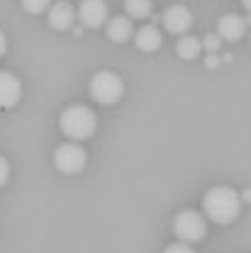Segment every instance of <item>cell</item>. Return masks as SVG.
<instances>
[{"label":"cell","instance_id":"cell-22","mask_svg":"<svg viewBox=\"0 0 251 253\" xmlns=\"http://www.w3.org/2000/svg\"><path fill=\"white\" fill-rule=\"evenodd\" d=\"M242 5H244V7H247V10H249V12H251V0H244Z\"/></svg>","mask_w":251,"mask_h":253},{"label":"cell","instance_id":"cell-19","mask_svg":"<svg viewBox=\"0 0 251 253\" xmlns=\"http://www.w3.org/2000/svg\"><path fill=\"white\" fill-rule=\"evenodd\" d=\"M5 51H7V37H5V32L0 30V59L5 56Z\"/></svg>","mask_w":251,"mask_h":253},{"label":"cell","instance_id":"cell-3","mask_svg":"<svg viewBox=\"0 0 251 253\" xmlns=\"http://www.w3.org/2000/svg\"><path fill=\"white\" fill-rule=\"evenodd\" d=\"M91 97H93L98 105H115L122 100L125 95V81L115 73V71H98L93 78H91Z\"/></svg>","mask_w":251,"mask_h":253},{"label":"cell","instance_id":"cell-16","mask_svg":"<svg viewBox=\"0 0 251 253\" xmlns=\"http://www.w3.org/2000/svg\"><path fill=\"white\" fill-rule=\"evenodd\" d=\"M222 39L217 37V34H207L205 39H202V49H207V54H215L217 49H220Z\"/></svg>","mask_w":251,"mask_h":253},{"label":"cell","instance_id":"cell-11","mask_svg":"<svg viewBox=\"0 0 251 253\" xmlns=\"http://www.w3.org/2000/svg\"><path fill=\"white\" fill-rule=\"evenodd\" d=\"M105 34L110 42L115 44H125L134 37V22L127 17V15H117V17H110L105 22Z\"/></svg>","mask_w":251,"mask_h":253},{"label":"cell","instance_id":"cell-12","mask_svg":"<svg viewBox=\"0 0 251 253\" xmlns=\"http://www.w3.org/2000/svg\"><path fill=\"white\" fill-rule=\"evenodd\" d=\"M134 44H137L139 51L151 54V51L161 49L163 34H161V30H158L156 25H142L139 30H134Z\"/></svg>","mask_w":251,"mask_h":253},{"label":"cell","instance_id":"cell-8","mask_svg":"<svg viewBox=\"0 0 251 253\" xmlns=\"http://www.w3.org/2000/svg\"><path fill=\"white\" fill-rule=\"evenodd\" d=\"M20 100H22V81L10 71H0V110H12Z\"/></svg>","mask_w":251,"mask_h":253},{"label":"cell","instance_id":"cell-17","mask_svg":"<svg viewBox=\"0 0 251 253\" xmlns=\"http://www.w3.org/2000/svg\"><path fill=\"white\" fill-rule=\"evenodd\" d=\"M163 253H195L193 251V244H186V241H176L171 246H166Z\"/></svg>","mask_w":251,"mask_h":253},{"label":"cell","instance_id":"cell-13","mask_svg":"<svg viewBox=\"0 0 251 253\" xmlns=\"http://www.w3.org/2000/svg\"><path fill=\"white\" fill-rule=\"evenodd\" d=\"M176 54L183 61H195L202 54V39H198L193 34H181V39L176 42Z\"/></svg>","mask_w":251,"mask_h":253},{"label":"cell","instance_id":"cell-5","mask_svg":"<svg viewBox=\"0 0 251 253\" xmlns=\"http://www.w3.org/2000/svg\"><path fill=\"white\" fill-rule=\"evenodd\" d=\"M173 236L186 244H198L207 236V219L195 210H183L173 217Z\"/></svg>","mask_w":251,"mask_h":253},{"label":"cell","instance_id":"cell-14","mask_svg":"<svg viewBox=\"0 0 251 253\" xmlns=\"http://www.w3.org/2000/svg\"><path fill=\"white\" fill-rule=\"evenodd\" d=\"M154 10L151 0H125V12L129 20H147Z\"/></svg>","mask_w":251,"mask_h":253},{"label":"cell","instance_id":"cell-21","mask_svg":"<svg viewBox=\"0 0 251 253\" xmlns=\"http://www.w3.org/2000/svg\"><path fill=\"white\" fill-rule=\"evenodd\" d=\"M242 200H247V202H251V190H247V192L242 195Z\"/></svg>","mask_w":251,"mask_h":253},{"label":"cell","instance_id":"cell-7","mask_svg":"<svg viewBox=\"0 0 251 253\" xmlns=\"http://www.w3.org/2000/svg\"><path fill=\"white\" fill-rule=\"evenodd\" d=\"M161 22H163V30L168 32V34L181 37V34H188L190 27H193V12H190L186 5H168L163 10Z\"/></svg>","mask_w":251,"mask_h":253},{"label":"cell","instance_id":"cell-23","mask_svg":"<svg viewBox=\"0 0 251 253\" xmlns=\"http://www.w3.org/2000/svg\"><path fill=\"white\" fill-rule=\"evenodd\" d=\"M247 25H251V15H249V17H247Z\"/></svg>","mask_w":251,"mask_h":253},{"label":"cell","instance_id":"cell-10","mask_svg":"<svg viewBox=\"0 0 251 253\" xmlns=\"http://www.w3.org/2000/svg\"><path fill=\"white\" fill-rule=\"evenodd\" d=\"M47 22H49L51 30H56V32L71 30L73 22H76V10H73V5L66 2V0L51 2L49 10H47Z\"/></svg>","mask_w":251,"mask_h":253},{"label":"cell","instance_id":"cell-20","mask_svg":"<svg viewBox=\"0 0 251 253\" xmlns=\"http://www.w3.org/2000/svg\"><path fill=\"white\" fill-rule=\"evenodd\" d=\"M207 66H217V63H220V59H217V56H215V54H207Z\"/></svg>","mask_w":251,"mask_h":253},{"label":"cell","instance_id":"cell-18","mask_svg":"<svg viewBox=\"0 0 251 253\" xmlns=\"http://www.w3.org/2000/svg\"><path fill=\"white\" fill-rule=\"evenodd\" d=\"M7 180H10V163H7L5 156H0V188H2Z\"/></svg>","mask_w":251,"mask_h":253},{"label":"cell","instance_id":"cell-6","mask_svg":"<svg viewBox=\"0 0 251 253\" xmlns=\"http://www.w3.org/2000/svg\"><path fill=\"white\" fill-rule=\"evenodd\" d=\"M76 20L86 27V30H98L110 20V10L105 0H83L76 10Z\"/></svg>","mask_w":251,"mask_h":253},{"label":"cell","instance_id":"cell-2","mask_svg":"<svg viewBox=\"0 0 251 253\" xmlns=\"http://www.w3.org/2000/svg\"><path fill=\"white\" fill-rule=\"evenodd\" d=\"M59 129L71 141H86L98 129V115L93 112V107L73 102V105L63 107V112L59 115Z\"/></svg>","mask_w":251,"mask_h":253},{"label":"cell","instance_id":"cell-1","mask_svg":"<svg viewBox=\"0 0 251 253\" xmlns=\"http://www.w3.org/2000/svg\"><path fill=\"white\" fill-rule=\"evenodd\" d=\"M202 214L212 224L227 226L242 214V195L227 185H215L202 195Z\"/></svg>","mask_w":251,"mask_h":253},{"label":"cell","instance_id":"cell-15","mask_svg":"<svg viewBox=\"0 0 251 253\" xmlns=\"http://www.w3.org/2000/svg\"><path fill=\"white\" fill-rule=\"evenodd\" d=\"M49 5H51V0H22V7H25V12H30V15L47 12Z\"/></svg>","mask_w":251,"mask_h":253},{"label":"cell","instance_id":"cell-9","mask_svg":"<svg viewBox=\"0 0 251 253\" xmlns=\"http://www.w3.org/2000/svg\"><path fill=\"white\" fill-rule=\"evenodd\" d=\"M247 27H249V25H247V20H244L242 15L227 12V15H222L220 22H217V37H220L222 42L234 44V42H242V39H244Z\"/></svg>","mask_w":251,"mask_h":253},{"label":"cell","instance_id":"cell-24","mask_svg":"<svg viewBox=\"0 0 251 253\" xmlns=\"http://www.w3.org/2000/svg\"><path fill=\"white\" fill-rule=\"evenodd\" d=\"M249 42H251V37H249Z\"/></svg>","mask_w":251,"mask_h":253},{"label":"cell","instance_id":"cell-4","mask_svg":"<svg viewBox=\"0 0 251 253\" xmlns=\"http://www.w3.org/2000/svg\"><path fill=\"white\" fill-rule=\"evenodd\" d=\"M54 168L63 175H78L88 166V151L81 146V141H63L54 149Z\"/></svg>","mask_w":251,"mask_h":253}]
</instances>
